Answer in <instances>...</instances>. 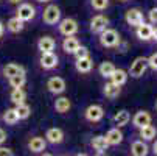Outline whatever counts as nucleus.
Segmentation results:
<instances>
[{
  "mask_svg": "<svg viewBox=\"0 0 157 156\" xmlns=\"http://www.w3.org/2000/svg\"><path fill=\"white\" fill-rule=\"evenodd\" d=\"M90 5L97 11H103L109 6V0H90Z\"/></svg>",
  "mask_w": 157,
  "mask_h": 156,
  "instance_id": "33",
  "label": "nucleus"
},
{
  "mask_svg": "<svg viewBox=\"0 0 157 156\" xmlns=\"http://www.w3.org/2000/svg\"><path fill=\"white\" fill-rule=\"evenodd\" d=\"M131 153L134 156H146L148 154V145L143 141H136L131 145Z\"/></svg>",
  "mask_w": 157,
  "mask_h": 156,
  "instance_id": "21",
  "label": "nucleus"
},
{
  "mask_svg": "<svg viewBox=\"0 0 157 156\" xmlns=\"http://www.w3.org/2000/svg\"><path fill=\"white\" fill-rule=\"evenodd\" d=\"M104 138H106V141H107L109 145H118V144H121V141H123V133H121V131L118 130V126H117V128L109 130L107 134H106Z\"/></svg>",
  "mask_w": 157,
  "mask_h": 156,
  "instance_id": "16",
  "label": "nucleus"
},
{
  "mask_svg": "<svg viewBox=\"0 0 157 156\" xmlns=\"http://www.w3.org/2000/svg\"><path fill=\"white\" fill-rule=\"evenodd\" d=\"M3 120L8 123V125H14L19 122V116L16 113V108H11V109H6L3 113Z\"/></svg>",
  "mask_w": 157,
  "mask_h": 156,
  "instance_id": "32",
  "label": "nucleus"
},
{
  "mask_svg": "<svg viewBox=\"0 0 157 156\" xmlns=\"http://www.w3.org/2000/svg\"><path fill=\"white\" fill-rule=\"evenodd\" d=\"M56 47V42L53 38L50 36H44L37 41V49L40 50V53H48V52H53Z\"/></svg>",
  "mask_w": 157,
  "mask_h": 156,
  "instance_id": "11",
  "label": "nucleus"
},
{
  "mask_svg": "<svg viewBox=\"0 0 157 156\" xmlns=\"http://www.w3.org/2000/svg\"><path fill=\"white\" fill-rule=\"evenodd\" d=\"M155 134H157V130L151 123H148V125L140 128V138H143L145 141H152L155 138Z\"/></svg>",
  "mask_w": 157,
  "mask_h": 156,
  "instance_id": "24",
  "label": "nucleus"
},
{
  "mask_svg": "<svg viewBox=\"0 0 157 156\" xmlns=\"http://www.w3.org/2000/svg\"><path fill=\"white\" fill-rule=\"evenodd\" d=\"M107 147H109V144H107L104 136H95L92 139V148L97 150L98 153H104L107 150Z\"/></svg>",
  "mask_w": 157,
  "mask_h": 156,
  "instance_id": "22",
  "label": "nucleus"
},
{
  "mask_svg": "<svg viewBox=\"0 0 157 156\" xmlns=\"http://www.w3.org/2000/svg\"><path fill=\"white\" fill-rule=\"evenodd\" d=\"M78 22L75 19H70V17H67L64 20L59 22V33L62 36H75L76 31H78Z\"/></svg>",
  "mask_w": 157,
  "mask_h": 156,
  "instance_id": "3",
  "label": "nucleus"
},
{
  "mask_svg": "<svg viewBox=\"0 0 157 156\" xmlns=\"http://www.w3.org/2000/svg\"><path fill=\"white\" fill-rule=\"evenodd\" d=\"M152 31H154V28H152L149 24H145V22H142V24L137 27V36H139L142 41H149V39H152Z\"/></svg>",
  "mask_w": 157,
  "mask_h": 156,
  "instance_id": "18",
  "label": "nucleus"
},
{
  "mask_svg": "<svg viewBox=\"0 0 157 156\" xmlns=\"http://www.w3.org/2000/svg\"><path fill=\"white\" fill-rule=\"evenodd\" d=\"M3 31H5V27H3V24H2V22H0V38H2Z\"/></svg>",
  "mask_w": 157,
  "mask_h": 156,
  "instance_id": "39",
  "label": "nucleus"
},
{
  "mask_svg": "<svg viewBox=\"0 0 157 156\" xmlns=\"http://www.w3.org/2000/svg\"><path fill=\"white\" fill-rule=\"evenodd\" d=\"M27 78H25V72H20V74H16L13 77H10V86L11 87H22L25 84Z\"/></svg>",
  "mask_w": 157,
  "mask_h": 156,
  "instance_id": "31",
  "label": "nucleus"
},
{
  "mask_svg": "<svg viewBox=\"0 0 157 156\" xmlns=\"http://www.w3.org/2000/svg\"><path fill=\"white\" fill-rule=\"evenodd\" d=\"M152 38H154V39H155V41H157V28H155V30H154V31H152Z\"/></svg>",
  "mask_w": 157,
  "mask_h": 156,
  "instance_id": "42",
  "label": "nucleus"
},
{
  "mask_svg": "<svg viewBox=\"0 0 157 156\" xmlns=\"http://www.w3.org/2000/svg\"><path fill=\"white\" fill-rule=\"evenodd\" d=\"M70 108H72V103H70V100L67 98V97H59V98H56V102H55V109H56V113L65 114V113H69Z\"/></svg>",
  "mask_w": 157,
  "mask_h": 156,
  "instance_id": "19",
  "label": "nucleus"
},
{
  "mask_svg": "<svg viewBox=\"0 0 157 156\" xmlns=\"http://www.w3.org/2000/svg\"><path fill=\"white\" fill-rule=\"evenodd\" d=\"M47 89L52 94H62L65 91V81L61 77H52L47 81Z\"/></svg>",
  "mask_w": 157,
  "mask_h": 156,
  "instance_id": "8",
  "label": "nucleus"
},
{
  "mask_svg": "<svg viewBox=\"0 0 157 156\" xmlns=\"http://www.w3.org/2000/svg\"><path fill=\"white\" fill-rule=\"evenodd\" d=\"M75 67H76V70L81 72V74H89V72L92 70V67H94V61H92L90 56L79 58V59H76V62H75Z\"/></svg>",
  "mask_w": 157,
  "mask_h": 156,
  "instance_id": "14",
  "label": "nucleus"
},
{
  "mask_svg": "<svg viewBox=\"0 0 157 156\" xmlns=\"http://www.w3.org/2000/svg\"><path fill=\"white\" fill-rule=\"evenodd\" d=\"M5 141H6V133L0 128V144H3Z\"/></svg>",
  "mask_w": 157,
  "mask_h": 156,
  "instance_id": "38",
  "label": "nucleus"
},
{
  "mask_svg": "<svg viewBox=\"0 0 157 156\" xmlns=\"http://www.w3.org/2000/svg\"><path fill=\"white\" fill-rule=\"evenodd\" d=\"M149 20L152 22V24H157V8H152L149 11Z\"/></svg>",
  "mask_w": 157,
  "mask_h": 156,
  "instance_id": "36",
  "label": "nucleus"
},
{
  "mask_svg": "<svg viewBox=\"0 0 157 156\" xmlns=\"http://www.w3.org/2000/svg\"><path fill=\"white\" fill-rule=\"evenodd\" d=\"M155 108H157V103H155Z\"/></svg>",
  "mask_w": 157,
  "mask_h": 156,
  "instance_id": "45",
  "label": "nucleus"
},
{
  "mask_svg": "<svg viewBox=\"0 0 157 156\" xmlns=\"http://www.w3.org/2000/svg\"><path fill=\"white\" fill-rule=\"evenodd\" d=\"M103 94L107 97V98H117L118 95H120V86L118 84H115V83H106V86H104V89H103Z\"/></svg>",
  "mask_w": 157,
  "mask_h": 156,
  "instance_id": "20",
  "label": "nucleus"
},
{
  "mask_svg": "<svg viewBox=\"0 0 157 156\" xmlns=\"http://www.w3.org/2000/svg\"><path fill=\"white\" fill-rule=\"evenodd\" d=\"M121 2H128V0H121Z\"/></svg>",
  "mask_w": 157,
  "mask_h": 156,
  "instance_id": "44",
  "label": "nucleus"
},
{
  "mask_svg": "<svg viewBox=\"0 0 157 156\" xmlns=\"http://www.w3.org/2000/svg\"><path fill=\"white\" fill-rule=\"evenodd\" d=\"M37 2H40V3H48L50 0H37Z\"/></svg>",
  "mask_w": 157,
  "mask_h": 156,
  "instance_id": "43",
  "label": "nucleus"
},
{
  "mask_svg": "<svg viewBox=\"0 0 157 156\" xmlns=\"http://www.w3.org/2000/svg\"><path fill=\"white\" fill-rule=\"evenodd\" d=\"M107 24H109V19L103 14H98L90 20V31L92 33H101L104 28H107Z\"/></svg>",
  "mask_w": 157,
  "mask_h": 156,
  "instance_id": "9",
  "label": "nucleus"
},
{
  "mask_svg": "<svg viewBox=\"0 0 157 156\" xmlns=\"http://www.w3.org/2000/svg\"><path fill=\"white\" fill-rule=\"evenodd\" d=\"M148 66L151 69L157 70V53H152L149 58H148Z\"/></svg>",
  "mask_w": 157,
  "mask_h": 156,
  "instance_id": "35",
  "label": "nucleus"
},
{
  "mask_svg": "<svg viewBox=\"0 0 157 156\" xmlns=\"http://www.w3.org/2000/svg\"><path fill=\"white\" fill-rule=\"evenodd\" d=\"M126 80H128V74H126L123 69H115L114 74L110 75V81L115 83V84H118V86H123V84L126 83Z\"/></svg>",
  "mask_w": 157,
  "mask_h": 156,
  "instance_id": "26",
  "label": "nucleus"
},
{
  "mask_svg": "<svg viewBox=\"0 0 157 156\" xmlns=\"http://www.w3.org/2000/svg\"><path fill=\"white\" fill-rule=\"evenodd\" d=\"M16 113L19 116V120H25L31 114V108L25 103H20V105H16Z\"/></svg>",
  "mask_w": 157,
  "mask_h": 156,
  "instance_id": "30",
  "label": "nucleus"
},
{
  "mask_svg": "<svg viewBox=\"0 0 157 156\" xmlns=\"http://www.w3.org/2000/svg\"><path fill=\"white\" fill-rule=\"evenodd\" d=\"M11 102L14 105H20V103H25V92L22 91V87H14L13 89V92L10 95Z\"/></svg>",
  "mask_w": 157,
  "mask_h": 156,
  "instance_id": "29",
  "label": "nucleus"
},
{
  "mask_svg": "<svg viewBox=\"0 0 157 156\" xmlns=\"http://www.w3.org/2000/svg\"><path fill=\"white\" fill-rule=\"evenodd\" d=\"M6 27H8V30H10L11 33H20L22 30H24V20L19 19L17 16H16V17H11V19L8 20Z\"/></svg>",
  "mask_w": 157,
  "mask_h": 156,
  "instance_id": "23",
  "label": "nucleus"
},
{
  "mask_svg": "<svg viewBox=\"0 0 157 156\" xmlns=\"http://www.w3.org/2000/svg\"><path fill=\"white\" fill-rule=\"evenodd\" d=\"M129 120H131V116H129V113L126 109H121V111H118V113L114 116V122H115V125L120 128V126H124V125H128L129 123Z\"/></svg>",
  "mask_w": 157,
  "mask_h": 156,
  "instance_id": "25",
  "label": "nucleus"
},
{
  "mask_svg": "<svg viewBox=\"0 0 157 156\" xmlns=\"http://www.w3.org/2000/svg\"><path fill=\"white\" fill-rule=\"evenodd\" d=\"M81 46L79 41L75 38V36H65L64 41H62V49L65 53H75V50Z\"/></svg>",
  "mask_w": 157,
  "mask_h": 156,
  "instance_id": "17",
  "label": "nucleus"
},
{
  "mask_svg": "<svg viewBox=\"0 0 157 156\" xmlns=\"http://www.w3.org/2000/svg\"><path fill=\"white\" fill-rule=\"evenodd\" d=\"M126 22L131 25V27H139L142 22H143V14L139 8H131L126 11V16H124Z\"/></svg>",
  "mask_w": 157,
  "mask_h": 156,
  "instance_id": "6",
  "label": "nucleus"
},
{
  "mask_svg": "<svg viewBox=\"0 0 157 156\" xmlns=\"http://www.w3.org/2000/svg\"><path fill=\"white\" fill-rule=\"evenodd\" d=\"M152 150H154V154H157V141L154 142V147H152Z\"/></svg>",
  "mask_w": 157,
  "mask_h": 156,
  "instance_id": "41",
  "label": "nucleus"
},
{
  "mask_svg": "<svg viewBox=\"0 0 157 156\" xmlns=\"http://www.w3.org/2000/svg\"><path fill=\"white\" fill-rule=\"evenodd\" d=\"M22 2V0H10V3H13V5H19Z\"/></svg>",
  "mask_w": 157,
  "mask_h": 156,
  "instance_id": "40",
  "label": "nucleus"
},
{
  "mask_svg": "<svg viewBox=\"0 0 157 156\" xmlns=\"http://www.w3.org/2000/svg\"><path fill=\"white\" fill-rule=\"evenodd\" d=\"M45 139L50 144H61L64 141V131L61 128H50L45 133Z\"/></svg>",
  "mask_w": 157,
  "mask_h": 156,
  "instance_id": "15",
  "label": "nucleus"
},
{
  "mask_svg": "<svg viewBox=\"0 0 157 156\" xmlns=\"http://www.w3.org/2000/svg\"><path fill=\"white\" fill-rule=\"evenodd\" d=\"M73 55L76 56V59H79V58H86V56H90V55H89V49L84 47V46H79V47L75 50Z\"/></svg>",
  "mask_w": 157,
  "mask_h": 156,
  "instance_id": "34",
  "label": "nucleus"
},
{
  "mask_svg": "<svg viewBox=\"0 0 157 156\" xmlns=\"http://www.w3.org/2000/svg\"><path fill=\"white\" fill-rule=\"evenodd\" d=\"M40 66L44 69H55L56 66H58V56L53 53V52H48V53H42L40 56Z\"/></svg>",
  "mask_w": 157,
  "mask_h": 156,
  "instance_id": "10",
  "label": "nucleus"
},
{
  "mask_svg": "<svg viewBox=\"0 0 157 156\" xmlns=\"http://www.w3.org/2000/svg\"><path fill=\"white\" fill-rule=\"evenodd\" d=\"M42 19H44V22H45V24L55 25V24H58L59 19H61V10H59L56 5H48L45 10H44Z\"/></svg>",
  "mask_w": 157,
  "mask_h": 156,
  "instance_id": "4",
  "label": "nucleus"
},
{
  "mask_svg": "<svg viewBox=\"0 0 157 156\" xmlns=\"http://www.w3.org/2000/svg\"><path fill=\"white\" fill-rule=\"evenodd\" d=\"M84 116H86V119L89 122H100L104 117V109L100 105H90L86 109Z\"/></svg>",
  "mask_w": 157,
  "mask_h": 156,
  "instance_id": "5",
  "label": "nucleus"
},
{
  "mask_svg": "<svg viewBox=\"0 0 157 156\" xmlns=\"http://www.w3.org/2000/svg\"><path fill=\"white\" fill-rule=\"evenodd\" d=\"M36 16V10L34 6H31L30 3H20L19 8H17V17L22 19L24 22H28L31 19H34Z\"/></svg>",
  "mask_w": 157,
  "mask_h": 156,
  "instance_id": "7",
  "label": "nucleus"
},
{
  "mask_svg": "<svg viewBox=\"0 0 157 156\" xmlns=\"http://www.w3.org/2000/svg\"><path fill=\"white\" fill-rule=\"evenodd\" d=\"M132 123H134V126L142 128V126L151 123V114L148 111H137L136 116L132 117Z\"/></svg>",
  "mask_w": 157,
  "mask_h": 156,
  "instance_id": "12",
  "label": "nucleus"
},
{
  "mask_svg": "<svg viewBox=\"0 0 157 156\" xmlns=\"http://www.w3.org/2000/svg\"><path fill=\"white\" fill-rule=\"evenodd\" d=\"M20 72H25L24 70V67L22 66H19V64H16V62H10V64H6L5 66V69H3V74H5V77H13V75H16V74H20Z\"/></svg>",
  "mask_w": 157,
  "mask_h": 156,
  "instance_id": "28",
  "label": "nucleus"
},
{
  "mask_svg": "<svg viewBox=\"0 0 157 156\" xmlns=\"http://www.w3.org/2000/svg\"><path fill=\"white\" fill-rule=\"evenodd\" d=\"M0 156H13V150L11 148H5V147H0Z\"/></svg>",
  "mask_w": 157,
  "mask_h": 156,
  "instance_id": "37",
  "label": "nucleus"
},
{
  "mask_svg": "<svg viewBox=\"0 0 157 156\" xmlns=\"http://www.w3.org/2000/svg\"><path fill=\"white\" fill-rule=\"evenodd\" d=\"M100 42L103 47H115L120 44V34L117 30H112V28H104L100 33Z\"/></svg>",
  "mask_w": 157,
  "mask_h": 156,
  "instance_id": "1",
  "label": "nucleus"
},
{
  "mask_svg": "<svg viewBox=\"0 0 157 156\" xmlns=\"http://www.w3.org/2000/svg\"><path fill=\"white\" fill-rule=\"evenodd\" d=\"M28 148L33 153H42L44 150L47 148V139H44L40 136H34L31 138V141L28 142Z\"/></svg>",
  "mask_w": 157,
  "mask_h": 156,
  "instance_id": "13",
  "label": "nucleus"
},
{
  "mask_svg": "<svg viewBox=\"0 0 157 156\" xmlns=\"http://www.w3.org/2000/svg\"><path fill=\"white\" fill-rule=\"evenodd\" d=\"M100 75L101 77H104V78H110V75L114 74V70H115V66L112 64L110 61H104V62H101V66H100Z\"/></svg>",
  "mask_w": 157,
  "mask_h": 156,
  "instance_id": "27",
  "label": "nucleus"
},
{
  "mask_svg": "<svg viewBox=\"0 0 157 156\" xmlns=\"http://www.w3.org/2000/svg\"><path fill=\"white\" fill-rule=\"evenodd\" d=\"M146 67H148V58H145V56H139V58L134 59V62L131 64L129 75L134 77V78H140V77L145 74Z\"/></svg>",
  "mask_w": 157,
  "mask_h": 156,
  "instance_id": "2",
  "label": "nucleus"
}]
</instances>
